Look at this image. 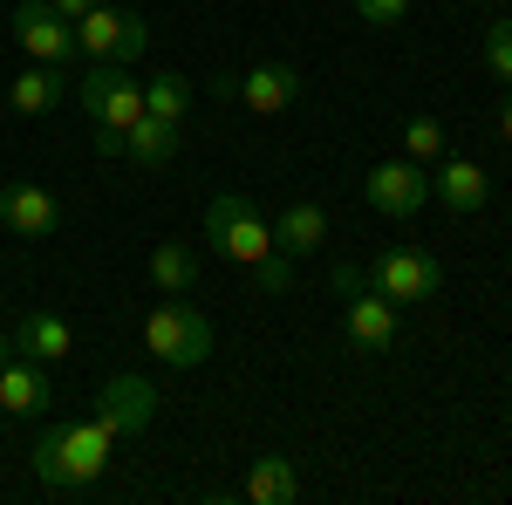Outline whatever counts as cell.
<instances>
[{"label":"cell","mask_w":512,"mask_h":505,"mask_svg":"<svg viewBox=\"0 0 512 505\" xmlns=\"http://www.w3.org/2000/svg\"><path fill=\"white\" fill-rule=\"evenodd\" d=\"M76 41H82V55H89V62H117V69H130V62L151 48V28H144V14L96 0V7L76 21Z\"/></svg>","instance_id":"cell-5"},{"label":"cell","mask_w":512,"mask_h":505,"mask_svg":"<svg viewBox=\"0 0 512 505\" xmlns=\"http://www.w3.org/2000/svg\"><path fill=\"white\" fill-rule=\"evenodd\" d=\"M499 137L512 144V89H506V103H499Z\"/></svg>","instance_id":"cell-27"},{"label":"cell","mask_w":512,"mask_h":505,"mask_svg":"<svg viewBox=\"0 0 512 505\" xmlns=\"http://www.w3.org/2000/svg\"><path fill=\"white\" fill-rule=\"evenodd\" d=\"M485 69L512 89V14H499V21H485Z\"/></svg>","instance_id":"cell-23"},{"label":"cell","mask_w":512,"mask_h":505,"mask_svg":"<svg viewBox=\"0 0 512 505\" xmlns=\"http://www.w3.org/2000/svg\"><path fill=\"white\" fill-rule=\"evenodd\" d=\"M506 226H512V205H506Z\"/></svg>","instance_id":"cell-29"},{"label":"cell","mask_w":512,"mask_h":505,"mask_svg":"<svg viewBox=\"0 0 512 505\" xmlns=\"http://www.w3.org/2000/svg\"><path fill=\"white\" fill-rule=\"evenodd\" d=\"M110 444H117V430L103 417H55L35 437V478L55 499H76L110 471Z\"/></svg>","instance_id":"cell-1"},{"label":"cell","mask_w":512,"mask_h":505,"mask_svg":"<svg viewBox=\"0 0 512 505\" xmlns=\"http://www.w3.org/2000/svg\"><path fill=\"white\" fill-rule=\"evenodd\" d=\"M7 103H14V117H48L62 103V69L55 62H28L21 76L7 82Z\"/></svg>","instance_id":"cell-17"},{"label":"cell","mask_w":512,"mask_h":505,"mask_svg":"<svg viewBox=\"0 0 512 505\" xmlns=\"http://www.w3.org/2000/svg\"><path fill=\"white\" fill-rule=\"evenodd\" d=\"M192 110V82L178 76V69H164V76L144 82V117H164V123H185Z\"/></svg>","instance_id":"cell-21"},{"label":"cell","mask_w":512,"mask_h":505,"mask_svg":"<svg viewBox=\"0 0 512 505\" xmlns=\"http://www.w3.org/2000/svg\"><path fill=\"white\" fill-rule=\"evenodd\" d=\"M7 335H14V355H28V362H41V369H55L62 355L76 349V328H69L55 308H28Z\"/></svg>","instance_id":"cell-14"},{"label":"cell","mask_w":512,"mask_h":505,"mask_svg":"<svg viewBox=\"0 0 512 505\" xmlns=\"http://www.w3.org/2000/svg\"><path fill=\"white\" fill-rule=\"evenodd\" d=\"M0 410H7V417H48V410H55L48 369L28 362V355H7V362H0Z\"/></svg>","instance_id":"cell-13"},{"label":"cell","mask_w":512,"mask_h":505,"mask_svg":"<svg viewBox=\"0 0 512 505\" xmlns=\"http://www.w3.org/2000/svg\"><path fill=\"white\" fill-rule=\"evenodd\" d=\"M369 287L383 301H396V308H424V301H437V287H444V267H437L424 246H383L376 267H369Z\"/></svg>","instance_id":"cell-7"},{"label":"cell","mask_w":512,"mask_h":505,"mask_svg":"<svg viewBox=\"0 0 512 505\" xmlns=\"http://www.w3.org/2000/svg\"><path fill=\"white\" fill-rule=\"evenodd\" d=\"M431 198L444 205V212H478V205L492 198V185H485V164H472V157H437Z\"/></svg>","instance_id":"cell-15"},{"label":"cell","mask_w":512,"mask_h":505,"mask_svg":"<svg viewBox=\"0 0 512 505\" xmlns=\"http://www.w3.org/2000/svg\"><path fill=\"white\" fill-rule=\"evenodd\" d=\"M205 239H212L233 267H260V260L274 253V226L260 219V205L246 192H219L205 205Z\"/></svg>","instance_id":"cell-4"},{"label":"cell","mask_w":512,"mask_h":505,"mask_svg":"<svg viewBox=\"0 0 512 505\" xmlns=\"http://www.w3.org/2000/svg\"><path fill=\"white\" fill-rule=\"evenodd\" d=\"M444 144H451V130H444L437 117H410V123H403V157L437 164V157H444Z\"/></svg>","instance_id":"cell-22"},{"label":"cell","mask_w":512,"mask_h":505,"mask_svg":"<svg viewBox=\"0 0 512 505\" xmlns=\"http://www.w3.org/2000/svg\"><path fill=\"white\" fill-rule=\"evenodd\" d=\"M212 342H219V328H212V314L198 301H164L144 321V349L158 355L164 369H198L212 355Z\"/></svg>","instance_id":"cell-3"},{"label":"cell","mask_w":512,"mask_h":505,"mask_svg":"<svg viewBox=\"0 0 512 505\" xmlns=\"http://www.w3.org/2000/svg\"><path fill=\"white\" fill-rule=\"evenodd\" d=\"M123 157H130V164H144V171H164V164L178 157V123L137 117V123H130V137H123Z\"/></svg>","instance_id":"cell-19"},{"label":"cell","mask_w":512,"mask_h":505,"mask_svg":"<svg viewBox=\"0 0 512 505\" xmlns=\"http://www.w3.org/2000/svg\"><path fill=\"white\" fill-rule=\"evenodd\" d=\"M82 110L96 117V151H103V157H123L130 123L144 117V82L123 76L117 62H96V69L82 76Z\"/></svg>","instance_id":"cell-2"},{"label":"cell","mask_w":512,"mask_h":505,"mask_svg":"<svg viewBox=\"0 0 512 505\" xmlns=\"http://www.w3.org/2000/svg\"><path fill=\"white\" fill-rule=\"evenodd\" d=\"M253 280H260V294H287V287H294V260H287V253L274 246V253L253 267Z\"/></svg>","instance_id":"cell-24"},{"label":"cell","mask_w":512,"mask_h":505,"mask_svg":"<svg viewBox=\"0 0 512 505\" xmlns=\"http://www.w3.org/2000/svg\"><path fill=\"white\" fill-rule=\"evenodd\" d=\"M239 492L253 505H294L301 499V471H294V458H253V471H246Z\"/></svg>","instance_id":"cell-18"},{"label":"cell","mask_w":512,"mask_h":505,"mask_svg":"<svg viewBox=\"0 0 512 505\" xmlns=\"http://www.w3.org/2000/svg\"><path fill=\"white\" fill-rule=\"evenodd\" d=\"M335 294H349V301H342V335H349V349H362V355L396 349V301H383L376 287H362V273H349V267H335Z\"/></svg>","instance_id":"cell-6"},{"label":"cell","mask_w":512,"mask_h":505,"mask_svg":"<svg viewBox=\"0 0 512 505\" xmlns=\"http://www.w3.org/2000/svg\"><path fill=\"white\" fill-rule=\"evenodd\" d=\"M7 35L28 48V62H55V69H69V62L82 55L76 21H62L48 0H21V7L7 14Z\"/></svg>","instance_id":"cell-9"},{"label":"cell","mask_w":512,"mask_h":505,"mask_svg":"<svg viewBox=\"0 0 512 505\" xmlns=\"http://www.w3.org/2000/svg\"><path fill=\"white\" fill-rule=\"evenodd\" d=\"M7 355H14V335H0V362H7Z\"/></svg>","instance_id":"cell-28"},{"label":"cell","mask_w":512,"mask_h":505,"mask_svg":"<svg viewBox=\"0 0 512 505\" xmlns=\"http://www.w3.org/2000/svg\"><path fill=\"white\" fill-rule=\"evenodd\" d=\"M274 246L287 260H301V253H321L328 246V212H321L315 198H301V205H287L274 219Z\"/></svg>","instance_id":"cell-16"},{"label":"cell","mask_w":512,"mask_h":505,"mask_svg":"<svg viewBox=\"0 0 512 505\" xmlns=\"http://www.w3.org/2000/svg\"><path fill=\"white\" fill-rule=\"evenodd\" d=\"M48 7H55V14H62V21H82V14H89V7H96V0H48Z\"/></svg>","instance_id":"cell-26"},{"label":"cell","mask_w":512,"mask_h":505,"mask_svg":"<svg viewBox=\"0 0 512 505\" xmlns=\"http://www.w3.org/2000/svg\"><path fill=\"white\" fill-rule=\"evenodd\" d=\"M151 280H158V294H192L198 280V253L185 239H164L158 253H151Z\"/></svg>","instance_id":"cell-20"},{"label":"cell","mask_w":512,"mask_h":505,"mask_svg":"<svg viewBox=\"0 0 512 505\" xmlns=\"http://www.w3.org/2000/svg\"><path fill=\"white\" fill-rule=\"evenodd\" d=\"M362 198H369V212H383V219H417V212L431 205V164H417V157H383V164H369Z\"/></svg>","instance_id":"cell-8"},{"label":"cell","mask_w":512,"mask_h":505,"mask_svg":"<svg viewBox=\"0 0 512 505\" xmlns=\"http://www.w3.org/2000/svg\"><path fill=\"white\" fill-rule=\"evenodd\" d=\"M96 417L117 430V437H137V430H151V417H158V389L144 383V376H110V383L96 389Z\"/></svg>","instance_id":"cell-10"},{"label":"cell","mask_w":512,"mask_h":505,"mask_svg":"<svg viewBox=\"0 0 512 505\" xmlns=\"http://www.w3.org/2000/svg\"><path fill=\"white\" fill-rule=\"evenodd\" d=\"M0 226H7L14 239H48L55 226H62V205H55V192L14 178V185H0Z\"/></svg>","instance_id":"cell-11"},{"label":"cell","mask_w":512,"mask_h":505,"mask_svg":"<svg viewBox=\"0 0 512 505\" xmlns=\"http://www.w3.org/2000/svg\"><path fill=\"white\" fill-rule=\"evenodd\" d=\"M233 96L253 117H280V110L301 96V69H294V62H253L246 76H233Z\"/></svg>","instance_id":"cell-12"},{"label":"cell","mask_w":512,"mask_h":505,"mask_svg":"<svg viewBox=\"0 0 512 505\" xmlns=\"http://www.w3.org/2000/svg\"><path fill=\"white\" fill-rule=\"evenodd\" d=\"M355 21H369V28H396L403 14H410V0H349Z\"/></svg>","instance_id":"cell-25"}]
</instances>
